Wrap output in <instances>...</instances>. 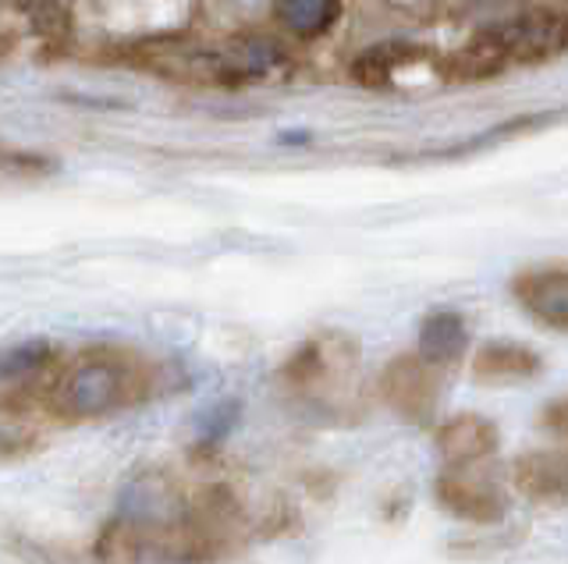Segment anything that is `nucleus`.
Wrapping results in <instances>:
<instances>
[{"mask_svg": "<svg viewBox=\"0 0 568 564\" xmlns=\"http://www.w3.org/2000/svg\"><path fill=\"white\" fill-rule=\"evenodd\" d=\"M150 373L135 356L121 348H89L71 359L53 380V409L64 419L89 422L121 412L146 398Z\"/></svg>", "mask_w": 568, "mask_h": 564, "instance_id": "nucleus-1", "label": "nucleus"}, {"mask_svg": "<svg viewBox=\"0 0 568 564\" xmlns=\"http://www.w3.org/2000/svg\"><path fill=\"white\" fill-rule=\"evenodd\" d=\"M479 465H487V462H479ZM479 465H462V469L444 472L437 483V498L458 519L497 522L505 511V493L494 483L490 472H479Z\"/></svg>", "mask_w": 568, "mask_h": 564, "instance_id": "nucleus-2", "label": "nucleus"}, {"mask_svg": "<svg viewBox=\"0 0 568 564\" xmlns=\"http://www.w3.org/2000/svg\"><path fill=\"white\" fill-rule=\"evenodd\" d=\"M384 401L405 419H426L434 412L437 394H440V373L434 362H426L423 356H402L398 362H390L384 369L381 380Z\"/></svg>", "mask_w": 568, "mask_h": 564, "instance_id": "nucleus-3", "label": "nucleus"}, {"mask_svg": "<svg viewBox=\"0 0 568 564\" xmlns=\"http://www.w3.org/2000/svg\"><path fill=\"white\" fill-rule=\"evenodd\" d=\"M515 298L532 320L568 334V267H540L523 274L515 280Z\"/></svg>", "mask_w": 568, "mask_h": 564, "instance_id": "nucleus-4", "label": "nucleus"}, {"mask_svg": "<svg viewBox=\"0 0 568 564\" xmlns=\"http://www.w3.org/2000/svg\"><path fill=\"white\" fill-rule=\"evenodd\" d=\"M494 451H497V430L484 416H458L437 433V454L444 458L448 469L490 462Z\"/></svg>", "mask_w": 568, "mask_h": 564, "instance_id": "nucleus-5", "label": "nucleus"}, {"mask_svg": "<svg viewBox=\"0 0 568 564\" xmlns=\"http://www.w3.org/2000/svg\"><path fill=\"white\" fill-rule=\"evenodd\" d=\"M515 486L540 501H568V448L523 454L515 462Z\"/></svg>", "mask_w": 568, "mask_h": 564, "instance_id": "nucleus-6", "label": "nucleus"}, {"mask_svg": "<svg viewBox=\"0 0 568 564\" xmlns=\"http://www.w3.org/2000/svg\"><path fill=\"white\" fill-rule=\"evenodd\" d=\"M476 380L484 383H515L529 380L540 369V356L519 341H487L476 356Z\"/></svg>", "mask_w": 568, "mask_h": 564, "instance_id": "nucleus-7", "label": "nucleus"}, {"mask_svg": "<svg viewBox=\"0 0 568 564\" xmlns=\"http://www.w3.org/2000/svg\"><path fill=\"white\" fill-rule=\"evenodd\" d=\"M466 345H469V330L462 324L458 312H434V316H426L419 327V351H423V359L434 366L458 359L462 351H466Z\"/></svg>", "mask_w": 568, "mask_h": 564, "instance_id": "nucleus-8", "label": "nucleus"}, {"mask_svg": "<svg viewBox=\"0 0 568 564\" xmlns=\"http://www.w3.org/2000/svg\"><path fill=\"white\" fill-rule=\"evenodd\" d=\"M337 14V0H277V19L292 32L316 37L324 32Z\"/></svg>", "mask_w": 568, "mask_h": 564, "instance_id": "nucleus-9", "label": "nucleus"}, {"mask_svg": "<svg viewBox=\"0 0 568 564\" xmlns=\"http://www.w3.org/2000/svg\"><path fill=\"white\" fill-rule=\"evenodd\" d=\"M544 427H547L550 433L568 437V398L555 401V404H550V409L544 412Z\"/></svg>", "mask_w": 568, "mask_h": 564, "instance_id": "nucleus-10", "label": "nucleus"}]
</instances>
